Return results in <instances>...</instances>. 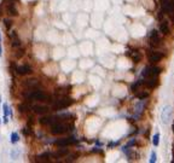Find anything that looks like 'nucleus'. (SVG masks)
<instances>
[{
  "label": "nucleus",
  "instance_id": "nucleus-23",
  "mask_svg": "<svg viewBox=\"0 0 174 163\" xmlns=\"http://www.w3.org/2000/svg\"><path fill=\"white\" fill-rule=\"evenodd\" d=\"M18 156H20V150H17V149H13V150H11V152H10V157H11L12 160L17 158Z\"/></svg>",
  "mask_w": 174,
  "mask_h": 163
},
{
  "label": "nucleus",
  "instance_id": "nucleus-26",
  "mask_svg": "<svg viewBox=\"0 0 174 163\" xmlns=\"http://www.w3.org/2000/svg\"><path fill=\"white\" fill-rule=\"evenodd\" d=\"M4 24L6 26L7 29H10V28H11V21H10V20H5V21H4Z\"/></svg>",
  "mask_w": 174,
  "mask_h": 163
},
{
  "label": "nucleus",
  "instance_id": "nucleus-17",
  "mask_svg": "<svg viewBox=\"0 0 174 163\" xmlns=\"http://www.w3.org/2000/svg\"><path fill=\"white\" fill-rule=\"evenodd\" d=\"M11 45L13 47H18L21 45V41H20V39L17 38V34H11Z\"/></svg>",
  "mask_w": 174,
  "mask_h": 163
},
{
  "label": "nucleus",
  "instance_id": "nucleus-8",
  "mask_svg": "<svg viewBox=\"0 0 174 163\" xmlns=\"http://www.w3.org/2000/svg\"><path fill=\"white\" fill-rule=\"evenodd\" d=\"M76 140L74 139V138H64V139H59V140H57L55 141V145L57 146H69L71 144H74Z\"/></svg>",
  "mask_w": 174,
  "mask_h": 163
},
{
  "label": "nucleus",
  "instance_id": "nucleus-12",
  "mask_svg": "<svg viewBox=\"0 0 174 163\" xmlns=\"http://www.w3.org/2000/svg\"><path fill=\"white\" fill-rule=\"evenodd\" d=\"M6 11L10 16H18V10H17V7L15 6V3H12V1L7 5Z\"/></svg>",
  "mask_w": 174,
  "mask_h": 163
},
{
  "label": "nucleus",
  "instance_id": "nucleus-18",
  "mask_svg": "<svg viewBox=\"0 0 174 163\" xmlns=\"http://www.w3.org/2000/svg\"><path fill=\"white\" fill-rule=\"evenodd\" d=\"M18 140H20V135H18V133L12 132L11 135H10V141H11V144H17Z\"/></svg>",
  "mask_w": 174,
  "mask_h": 163
},
{
  "label": "nucleus",
  "instance_id": "nucleus-27",
  "mask_svg": "<svg viewBox=\"0 0 174 163\" xmlns=\"http://www.w3.org/2000/svg\"><path fill=\"white\" fill-rule=\"evenodd\" d=\"M3 54V48H1V35H0V57Z\"/></svg>",
  "mask_w": 174,
  "mask_h": 163
},
{
  "label": "nucleus",
  "instance_id": "nucleus-5",
  "mask_svg": "<svg viewBox=\"0 0 174 163\" xmlns=\"http://www.w3.org/2000/svg\"><path fill=\"white\" fill-rule=\"evenodd\" d=\"M172 114H173V110H172V107L167 105V107H164L162 112H161V121L163 125H168L169 121L172 118Z\"/></svg>",
  "mask_w": 174,
  "mask_h": 163
},
{
  "label": "nucleus",
  "instance_id": "nucleus-28",
  "mask_svg": "<svg viewBox=\"0 0 174 163\" xmlns=\"http://www.w3.org/2000/svg\"><path fill=\"white\" fill-rule=\"evenodd\" d=\"M11 1H12V3H13V1H18V0H11Z\"/></svg>",
  "mask_w": 174,
  "mask_h": 163
},
{
  "label": "nucleus",
  "instance_id": "nucleus-25",
  "mask_svg": "<svg viewBox=\"0 0 174 163\" xmlns=\"http://www.w3.org/2000/svg\"><path fill=\"white\" fill-rule=\"evenodd\" d=\"M18 109H20V111H22V112H26L27 109H28V105H26V104H21L20 107H18Z\"/></svg>",
  "mask_w": 174,
  "mask_h": 163
},
{
  "label": "nucleus",
  "instance_id": "nucleus-7",
  "mask_svg": "<svg viewBox=\"0 0 174 163\" xmlns=\"http://www.w3.org/2000/svg\"><path fill=\"white\" fill-rule=\"evenodd\" d=\"M169 31H171L169 23L166 20H161V22H160V33H162L163 35H168Z\"/></svg>",
  "mask_w": 174,
  "mask_h": 163
},
{
  "label": "nucleus",
  "instance_id": "nucleus-9",
  "mask_svg": "<svg viewBox=\"0 0 174 163\" xmlns=\"http://www.w3.org/2000/svg\"><path fill=\"white\" fill-rule=\"evenodd\" d=\"M31 72V68L30 65L28 64H24V65H20V67H17V74L18 75H28Z\"/></svg>",
  "mask_w": 174,
  "mask_h": 163
},
{
  "label": "nucleus",
  "instance_id": "nucleus-19",
  "mask_svg": "<svg viewBox=\"0 0 174 163\" xmlns=\"http://www.w3.org/2000/svg\"><path fill=\"white\" fill-rule=\"evenodd\" d=\"M136 95L138 99H145V98H147L149 95H150V93H149L147 91H140V92H136Z\"/></svg>",
  "mask_w": 174,
  "mask_h": 163
},
{
  "label": "nucleus",
  "instance_id": "nucleus-20",
  "mask_svg": "<svg viewBox=\"0 0 174 163\" xmlns=\"http://www.w3.org/2000/svg\"><path fill=\"white\" fill-rule=\"evenodd\" d=\"M53 122V117H48V116H45L43 118H40V123L41 125H50Z\"/></svg>",
  "mask_w": 174,
  "mask_h": 163
},
{
  "label": "nucleus",
  "instance_id": "nucleus-1",
  "mask_svg": "<svg viewBox=\"0 0 174 163\" xmlns=\"http://www.w3.org/2000/svg\"><path fill=\"white\" fill-rule=\"evenodd\" d=\"M162 72V69L157 65L152 64V65H149V67L144 68L143 72H142V76L145 79V77H154V76H159Z\"/></svg>",
  "mask_w": 174,
  "mask_h": 163
},
{
  "label": "nucleus",
  "instance_id": "nucleus-3",
  "mask_svg": "<svg viewBox=\"0 0 174 163\" xmlns=\"http://www.w3.org/2000/svg\"><path fill=\"white\" fill-rule=\"evenodd\" d=\"M30 100H40V102H43V100H47L48 99V95L44 92H41L39 91V89H34V91H31L28 95H27Z\"/></svg>",
  "mask_w": 174,
  "mask_h": 163
},
{
  "label": "nucleus",
  "instance_id": "nucleus-16",
  "mask_svg": "<svg viewBox=\"0 0 174 163\" xmlns=\"http://www.w3.org/2000/svg\"><path fill=\"white\" fill-rule=\"evenodd\" d=\"M142 86H144V80H138V81H136V82L132 85V87H131V89H132V92H138L139 91V87H142Z\"/></svg>",
  "mask_w": 174,
  "mask_h": 163
},
{
  "label": "nucleus",
  "instance_id": "nucleus-10",
  "mask_svg": "<svg viewBox=\"0 0 174 163\" xmlns=\"http://www.w3.org/2000/svg\"><path fill=\"white\" fill-rule=\"evenodd\" d=\"M71 103H73V100L69 99V98H62V99H59V100L56 103V107H57V108H59V109H62V108H67V107H69Z\"/></svg>",
  "mask_w": 174,
  "mask_h": 163
},
{
  "label": "nucleus",
  "instance_id": "nucleus-29",
  "mask_svg": "<svg viewBox=\"0 0 174 163\" xmlns=\"http://www.w3.org/2000/svg\"><path fill=\"white\" fill-rule=\"evenodd\" d=\"M0 107H1V99H0Z\"/></svg>",
  "mask_w": 174,
  "mask_h": 163
},
{
  "label": "nucleus",
  "instance_id": "nucleus-14",
  "mask_svg": "<svg viewBox=\"0 0 174 163\" xmlns=\"http://www.w3.org/2000/svg\"><path fill=\"white\" fill-rule=\"evenodd\" d=\"M3 114H4V116H3V121H4V123L6 125L7 122H9V115H10V109H9V105H7L6 103L3 105Z\"/></svg>",
  "mask_w": 174,
  "mask_h": 163
},
{
  "label": "nucleus",
  "instance_id": "nucleus-22",
  "mask_svg": "<svg viewBox=\"0 0 174 163\" xmlns=\"http://www.w3.org/2000/svg\"><path fill=\"white\" fill-rule=\"evenodd\" d=\"M152 144H154V146H159V144H160V133H156L152 137Z\"/></svg>",
  "mask_w": 174,
  "mask_h": 163
},
{
  "label": "nucleus",
  "instance_id": "nucleus-13",
  "mask_svg": "<svg viewBox=\"0 0 174 163\" xmlns=\"http://www.w3.org/2000/svg\"><path fill=\"white\" fill-rule=\"evenodd\" d=\"M33 111L36 112V114H47L50 110L47 107H44V105H33L31 107Z\"/></svg>",
  "mask_w": 174,
  "mask_h": 163
},
{
  "label": "nucleus",
  "instance_id": "nucleus-2",
  "mask_svg": "<svg viewBox=\"0 0 174 163\" xmlns=\"http://www.w3.org/2000/svg\"><path fill=\"white\" fill-rule=\"evenodd\" d=\"M71 128V125H63L61 122H56L51 127V133L52 134H63L65 132H68Z\"/></svg>",
  "mask_w": 174,
  "mask_h": 163
},
{
  "label": "nucleus",
  "instance_id": "nucleus-21",
  "mask_svg": "<svg viewBox=\"0 0 174 163\" xmlns=\"http://www.w3.org/2000/svg\"><path fill=\"white\" fill-rule=\"evenodd\" d=\"M161 35H160V33L159 30H156V29H152L150 31V34H149V39H160Z\"/></svg>",
  "mask_w": 174,
  "mask_h": 163
},
{
  "label": "nucleus",
  "instance_id": "nucleus-11",
  "mask_svg": "<svg viewBox=\"0 0 174 163\" xmlns=\"http://www.w3.org/2000/svg\"><path fill=\"white\" fill-rule=\"evenodd\" d=\"M127 56L131 57L132 61L134 63H139L142 61V53L138 52V51H129V52H127Z\"/></svg>",
  "mask_w": 174,
  "mask_h": 163
},
{
  "label": "nucleus",
  "instance_id": "nucleus-30",
  "mask_svg": "<svg viewBox=\"0 0 174 163\" xmlns=\"http://www.w3.org/2000/svg\"><path fill=\"white\" fill-rule=\"evenodd\" d=\"M0 122H1V121H0Z\"/></svg>",
  "mask_w": 174,
  "mask_h": 163
},
{
  "label": "nucleus",
  "instance_id": "nucleus-15",
  "mask_svg": "<svg viewBox=\"0 0 174 163\" xmlns=\"http://www.w3.org/2000/svg\"><path fill=\"white\" fill-rule=\"evenodd\" d=\"M144 108H145V102H144V99H140V102H138L136 104V115L139 116L140 114L143 112Z\"/></svg>",
  "mask_w": 174,
  "mask_h": 163
},
{
  "label": "nucleus",
  "instance_id": "nucleus-6",
  "mask_svg": "<svg viewBox=\"0 0 174 163\" xmlns=\"http://www.w3.org/2000/svg\"><path fill=\"white\" fill-rule=\"evenodd\" d=\"M160 85V80H159V76H154V77H145L144 79V86L147 87V88H156L157 86Z\"/></svg>",
  "mask_w": 174,
  "mask_h": 163
},
{
  "label": "nucleus",
  "instance_id": "nucleus-24",
  "mask_svg": "<svg viewBox=\"0 0 174 163\" xmlns=\"http://www.w3.org/2000/svg\"><path fill=\"white\" fill-rule=\"evenodd\" d=\"M156 161H157V155H156L155 151H152V152H151V156H150V160H149V162H150V163H155Z\"/></svg>",
  "mask_w": 174,
  "mask_h": 163
},
{
  "label": "nucleus",
  "instance_id": "nucleus-4",
  "mask_svg": "<svg viewBox=\"0 0 174 163\" xmlns=\"http://www.w3.org/2000/svg\"><path fill=\"white\" fill-rule=\"evenodd\" d=\"M164 57V53L163 52H160V51H150L147 54V59L151 64H157L159 62H161Z\"/></svg>",
  "mask_w": 174,
  "mask_h": 163
}]
</instances>
